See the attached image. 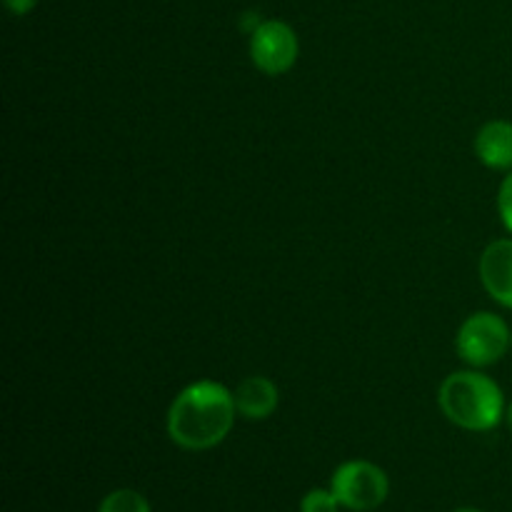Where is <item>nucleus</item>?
I'll list each match as a JSON object with an SVG mask.
<instances>
[{
  "instance_id": "39448f33",
  "label": "nucleus",
  "mask_w": 512,
  "mask_h": 512,
  "mask_svg": "<svg viewBox=\"0 0 512 512\" xmlns=\"http://www.w3.org/2000/svg\"><path fill=\"white\" fill-rule=\"evenodd\" d=\"M300 53L298 35L283 20H263L250 33V58L265 75H283L295 65Z\"/></svg>"
},
{
  "instance_id": "20e7f679",
  "label": "nucleus",
  "mask_w": 512,
  "mask_h": 512,
  "mask_svg": "<svg viewBox=\"0 0 512 512\" xmlns=\"http://www.w3.org/2000/svg\"><path fill=\"white\" fill-rule=\"evenodd\" d=\"M458 355L473 368H485L503 358L510 350V328L500 315L473 313L455 338Z\"/></svg>"
},
{
  "instance_id": "f8f14e48",
  "label": "nucleus",
  "mask_w": 512,
  "mask_h": 512,
  "mask_svg": "<svg viewBox=\"0 0 512 512\" xmlns=\"http://www.w3.org/2000/svg\"><path fill=\"white\" fill-rule=\"evenodd\" d=\"M35 3H38V0H5V5H8L10 13H15V15L30 13V10L35 8Z\"/></svg>"
},
{
  "instance_id": "2eb2a0df",
  "label": "nucleus",
  "mask_w": 512,
  "mask_h": 512,
  "mask_svg": "<svg viewBox=\"0 0 512 512\" xmlns=\"http://www.w3.org/2000/svg\"><path fill=\"white\" fill-rule=\"evenodd\" d=\"M510 348H512V330H510Z\"/></svg>"
},
{
  "instance_id": "f257e3e1",
  "label": "nucleus",
  "mask_w": 512,
  "mask_h": 512,
  "mask_svg": "<svg viewBox=\"0 0 512 512\" xmlns=\"http://www.w3.org/2000/svg\"><path fill=\"white\" fill-rule=\"evenodd\" d=\"M235 398L215 380H198L180 390L168 410V435L185 450H210L233 430Z\"/></svg>"
},
{
  "instance_id": "ddd939ff",
  "label": "nucleus",
  "mask_w": 512,
  "mask_h": 512,
  "mask_svg": "<svg viewBox=\"0 0 512 512\" xmlns=\"http://www.w3.org/2000/svg\"><path fill=\"white\" fill-rule=\"evenodd\" d=\"M508 423H510V428H512V403H510V408H508Z\"/></svg>"
},
{
  "instance_id": "423d86ee",
  "label": "nucleus",
  "mask_w": 512,
  "mask_h": 512,
  "mask_svg": "<svg viewBox=\"0 0 512 512\" xmlns=\"http://www.w3.org/2000/svg\"><path fill=\"white\" fill-rule=\"evenodd\" d=\"M480 280L495 303L512 310V238H500L480 255Z\"/></svg>"
},
{
  "instance_id": "4468645a",
  "label": "nucleus",
  "mask_w": 512,
  "mask_h": 512,
  "mask_svg": "<svg viewBox=\"0 0 512 512\" xmlns=\"http://www.w3.org/2000/svg\"><path fill=\"white\" fill-rule=\"evenodd\" d=\"M455 512H480V510H475V508H460V510H455Z\"/></svg>"
},
{
  "instance_id": "6e6552de",
  "label": "nucleus",
  "mask_w": 512,
  "mask_h": 512,
  "mask_svg": "<svg viewBox=\"0 0 512 512\" xmlns=\"http://www.w3.org/2000/svg\"><path fill=\"white\" fill-rule=\"evenodd\" d=\"M475 155L493 170H512V123L490 120L475 135Z\"/></svg>"
},
{
  "instance_id": "f03ea898",
  "label": "nucleus",
  "mask_w": 512,
  "mask_h": 512,
  "mask_svg": "<svg viewBox=\"0 0 512 512\" xmlns=\"http://www.w3.org/2000/svg\"><path fill=\"white\" fill-rule=\"evenodd\" d=\"M438 403L450 423L473 433L493 430L505 415L503 390L478 370H458L448 375L440 385Z\"/></svg>"
},
{
  "instance_id": "7ed1b4c3",
  "label": "nucleus",
  "mask_w": 512,
  "mask_h": 512,
  "mask_svg": "<svg viewBox=\"0 0 512 512\" xmlns=\"http://www.w3.org/2000/svg\"><path fill=\"white\" fill-rule=\"evenodd\" d=\"M330 490H333L343 508L353 512H370L385 503L390 483L388 475L378 465L368 463V460H350V463H343L335 470Z\"/></svg>"
},
{
  "instance_id": "9d476101",
  "label": "nucleus",
  "mask_w": 512,
  "mask_h": 512,
  "mask_svg": "<svg viewBox=\"0 0 512 512\" xmlns=\"http://www.w3.org/2000/svg\"><path fill=\"white\" fill-rule=\"evenodd\" d=\"M340 500L333 490H310L300 503V512H338Z\"/></svg>"
},
{
  "instance_id": "9b49d317",
  "label": "nucleus",
  "mask_w": 512,
  "mask_h": 512,
  "mask_svg": "<svg viewBox=\"0 0 512 512\" xmlns=\"http://www.w3.org/2000/svg\"><path fill=\"white\" fill-rule=\"evenodd\" d=\"M498 210H500V218H503V225L512 233V170L505 175L503 183H500Z\"/></svg>"
},
{
  "instance_id": "1a4fd4ad",
  "label": "nucleus",
  "mask_w": 512,
  "mask_h": 512,
  "mask_svg": "<svg viewBox=\"0 0 512 512\" xmlns=\"http://www.w3.org/2000/svg\"><path fill=\"white\" fill-rule=\"evenodd\" d=\"M98 512H150L148 500L138 490H113L108 498L100 503Z\"/></svg>"
},
{
  "instance_id": "0eeeda50",
  "label": "nucleus",
  "mask_w": 512,
  "mask_h": 512,
  "mask_svg": "<svg viewBox=\"0 0 512 512\" xmlns=\"http://www.w3.org/2000/svg\"><path fill=\"white\" fill-rule=\"evenodd\" d=\"M233 398L238 415H243V418L248 420L270 418L280 403L278 385L270 378H265V375H248L245 380H240Z\"/></svg>"
}]
</instances>
